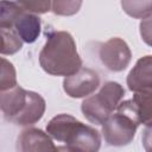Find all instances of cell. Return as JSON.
Wrapping results in <instances>:
<instances>
[{
  "label": "cell",
  "instance_id": "cell-1",
  "mask_svg": "<svg viewBox=\"0 0 152 152\" xmlns=\"http://www.w3.org/2000/svg\"><path fill=\"white\" fill-rule=\"evenodd\" d=\"M42 69L52 76H71L82 68V59L77 52L72 36L66 31L49 33L39 52Z\"/></svg>",
  "mask_w": 152,
  "mask_h": 152
},
{
  "label": "cell",
  "instance_id": "cell-2",
  "mask_svg": "<svg viewBox=\"0 0 152 152\" xmlns=\"http://www.w3.org/2000/svg\"><path fill=\"white\" fill-rule=\"evenodd\" d=\"M46 133L55 140L81 148L84 152H99L101 147L100 133L69 114L53 116L46 125Z\"/></svg>",
  "mask_w": 152,
  "mask_h": 152
},
{
  "label": "cell",
  "instance_id": "cell-3",
  "mask_svg": "<svg viewBox=\"0 0 152 152\" xmlns=\"http://www.w3.org/2000/svg\"><path fill=\"white\" fill-rule=\"evenodd\" d=\"M140 120L131 100L120 102L116 112L102 124V135L109 146H126L134 139Z\"/></svg>",
  "mask_w": 152,
  "mask_h": 152
},
{
  "label": "cell",
  "instance_id": "cell-4",
  "mask_svg": "<svg viewBox=\"0 0 152 152\" xmlns=\"http://www.w3.org/2000/svg\"><path fill=\"white\" fill-rule=\"evenodd\" d=\"M124 95L125 89L120 83L108 81L96 94L83 100L81 110L88 121L95 125H102L116 110Z\"/></svg>",
  "mask_w": 152,
  "mask_h": 152
},
{
  "label": "cell",
  "instance_id": "cell-5",
  "mask_svg": "<svg viewBox=\"0 0 152 152\" xmlns=\"http://www.w3.org/2000/svg\"><path fill=\"white\" fill-rule=\"evenodd\" d=\"M99 57L101 63L108 70L119 72L128 66L132 59V52L128 44L124 39L113 37L101 44L99 49Z\"/></svg>",
  "mask_w": 152,
  "mask_h": 152
},
{
  "label": "cell",
  "instance_id": "cell-6",
  "mask_svg": "<svg viewBox=\"0 0 152 152\" xmlns=\"http://www.w3.org/2000/svg\"><path fill=\"white\" fill-rule=\"evenodd\" d=\"M100 86V76L89 68H81L76 74L63 80V89L72 99L88 97Z\"/></svg>",
  "mask_w": 152,
  "mask_h": 152
},
{
  "label": "cell",
  "instance_id": "cell-7",
  "mask_svg": "<svg viewBox=\"0 0 152 152\" xmlns=\"http://www.w3.org/2000/svg\"><path fill=\"white\" fill-rule=\"evenodd\" d=\"M18 152H57L51 137L39 128L24 129L17 140Z\"/></svg>",
  "mask_w": 152,
  "mask_h": 152
},
{
  "label": "cell",
  "instance_id": "cell-8",
  "mask_svg": "<svg viewBox=\"0 0 152 152\" xmlns=\"http://www.w3.org/2000/svg\"><path fill=\"white\" fill-rule=\"evenodd\" d=\"M127 86L131 91L140 93L152 89V56L139 58L127 75Z\"/></svg>",
  "mask_w": 152,
  "mask_h": 152
},
{
  "label": "cell",
  "instance_id": "cell-9",
  "mask_svg": "<svg viewBox=\"0 0 152 152\" xmlns=\"http://www.w3.org/2000/svg\"><path fill=\"white\" fill-rule=\"evenodd\" d=\"M27 91L20 86H15L12 89L1 91L0 104L4 116L8 121H14V119L21 113L27 101Z\"/></svg>",
  "mask_w": 152,
  "mask_h": 152
},
{
  "label": "cell",
  "instance_id": "cell-10",
  "mask_svg": "<svg viewBox=\"0 0 152 152\" xmlns=\"http://www.w3.org/2000/svg\"><path fill=\"white\" fill-rule=\"evenodd\" d=\"M46 103L42 95L38 93L27 91V101L21 113L14 119V124L19 126H31L38 122L45 113Z\"/></svg>",
  "mask_w": 152,
  "mask_h": 152
},
{
  "label": "cell",
  "instance_id": "cell-11",
  "mask_svg": "<svg viewBox=\"0 0 152 152\" xmlns=\"http://www.w3.org/2000/svg\"><path fill=\"white\" fill-rule=\"evenodd\" d=\"M40 18L33 13L21 11L13 23V28L25 43H33L40 34Z\"/></svg>",
  "mask_w": 152,
  "mask_h": 152
},
{
  "label": "cell",
  "instance_id": "cell-12",
  "mask_svg": "<svg viewBox=\"0 0 152 152\" xmlns=\"http://www.w3.org/2000/svg\"><path fill=\"white\" fill-rule=\"evenodd\" d=\"M132 101L138 112L140 124H144L145 126L152 124V89L135 93Z\"/></svg>",
  "mask_w": 152,
  "mask_h": 152
},
{
  "label": "cell",
  "instance_id": "cell-13",
  "mask_svg": "<svg viewBox=\"0 0 152 152\" xmlns=\"http://www.w3.org/2000/svg\"><path fill=\"white\" fill-rule=\"evenodd\" d=\"M1 32V55H13L21 50L23 40L13 27H0Z\"/></svg>",
  "mask_w": 152,
  "mask_h": 152
},
{
  "label": "cell",
  "instance_id": "cell-14",
  "mask_svg": "<svg viewBox=\"0 0 152 152\" xmlns=\"http://www.w3.org/2000/svg\"><path fill=\"white\" fill-rule=\"evenodd\" d=\"M122 10L131 17L145 19L152 14V1H121Z\"/></svg>",
  "mask_w": 152,
  "mask_h": 152
},
{
  "label": "cell",
  "instance_id": "cell-15",
  "mask_svg": "<svg viewBox=\"0 0 152 152\" xmlns=\"http://www.w3.org/2000/svg\"><path fill=\"white\" fill-rule=\"evenodd\" d=\"M23 11L17 2H0V27H13V23L19 13Z\"/></svg>",
  "mask_w": 152,
  "mask_h": 152
},
{
  "label": "cell",
  "instance_id": "cell-16",
  "mask_svg": "<svg viewBox=\"0 0 152 152\" xmlns=\"http://www.w3.org/2000/svg\"><path fill=\"white\" fill-rule=\"evenodd\" d=\"M17 84V74L13 64L6 58H1V77H0V90L5 91L14 88Z\"/></svg>",
  "mask_w": 152,
  "mask_h": 152
},
{
  "label": "cell",
  "instance_id": "cell-17",
  "mask_svg": "<svg viewBox=\"0 0 152 152\" xmlns=\"http://www.w3.org/2000/svg\"><path fill=\"white\" fill-rule=\"evenodd\" d=\"M82 1H51V11L57 15H72L78 12Z\"/></svg>",
  "mask_w": 152,
  "mask_h": 152
},
{
  "label": "cell",
  "instance_id": "cell-18",
  "mask_svg": "<svg viewBox=\"0 0 152 152\" xmlns=\"http://www.w3.org/2000/svg\"><path fill=\"white\" fill-rule=\"evenodd\" d=\"M20 7L33 14H43L51 11V1H18Z\"/></svg>",
  "mask_w": 152,
  "mask_h": 152
},
{
  "label": "cell",
  "instance_id": "cell-19",
  "mask_svg": "<svg viewBox=\"0 0 152 152\" xmlns=\"http://www.w3.org/2000/svg\"><path fill=\"white\" fill-rule=\"evenodd\" d=\"M139 30L142 40L148 46H152V14L140 21Z\"/></svg>",
  "mask_w": 152,
  "mask_h": 152
},
{
  "label": "cell",
  "instance_id": "cell-20",
  "mask_svg": "<svg viewBox=\"0 0 152 152\" xmlns=\"http://www.w3.org/2000/svg\"><path fill=\"white\" fill-rule=\"evenodd\" d=\"M142 145L146 152H152V124L146 125L142 131Z\"/></svg>",
  "mask_w": 152,
  "mask_h": 152
},
{
  "label": "cell",
  "instance_id": "cell-21",
  "mask_svg": "<svg viewBox=\"0 0 152 152\" xmlns=\"http://www.w3.org/2000/svg\"><path fill=\"white\" fill-rule=\"evenodd\" d=\"M57 152H84V151L77 147L65 145V146H57Z\"/></svg>",
  "mask_w": 152,
  "mask_h": 152
}]
</instances>
